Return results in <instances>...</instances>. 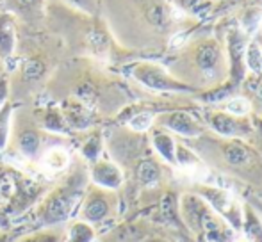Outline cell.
<instances>
[{"label":"cell","instance_id":"obj_1","mask_svg":"<svg viewBox=\"0 0 262 242\" xmlns=\"http://www.w3.org/2000/svg\"><path fill=\"white\" fill-rule=\"evenodd\" d=\"M90 185V175L84 167H75L70 171L54 189H50L41 198L36 208V221L41 228L62 226L73 217L82 196Z\"/></svg>","mask_w":262,"mask_h":242},{"label":"cell","instance_id":"obj_2","mask_svg":"<svg viewBox=\"0 0 262 242\" xmlns=\"http://www.w3.org/2000/svg\"><path fill=\"white\" fill-rule=\"evenodd\" d=\"M9 144L14 146L18 155L25 160L38 162L45 153V132L36 125V121L25 118V114L18 112L13 114V127H11ZM50 148V146H49Z\"/></svg>","mask_w":262,"mask_h":242},{"label":"cell","instance_id":"obj_3","mask_svg":"<svg viewBox=\"0 0 262 242\" xmlns=\"http://www.w3.org/2000/svg\"><path fill=\"white\" fill-rule=\"evenodd\" d=\"M118 198L113 190L102 189L90 183L79 205V219L91 226L109 221L116 212Z\"/></svg>","mask_w":262,"mask_h":242},{"label":"cell","instance_id":"obj_4","mask_svg":"<svg viewBox=\"0 0 262 242\" xmlns=\"http://www.w3.org/2000/svg\"><path fill=\"white\" fill-rule=\"evenodd\" d=\"M196 194L209 205L210 210L216 215H220L232 230L241 228L243 208L230 190L216 185H200Z\"/></svg>","mask_w":262,"mask_h":242},{"label":"cell","instance_id":"obj_5","mask_svg":"<svg viewBox=\"0 0 262 242\" xmlns=\"http://www.w3.org/2000/svg\"><path fill=\"white\" fill-rule=\"evenodd\" d=\"M130 75L141 86L148 87L152 91H159V93H180V91L187 93V91H191V87L187 84L175 79L168 69L162 68L157 62H136L130 69Z\"/></svg>","mask_w":262,"mask_h":242},{"label":"cell","instance_id":"obj_6","mask_svg":"<svg viewBox=\"0 0 262 242\" xmlns=\"http://www.w3.org/2000/svg\"><path fill=\"white\" fill-rule=\"evenodd\" d=\"M88 175H90V183L102 187V189L113 190V192H116L125 182L123 170L116 162L109 159H102V157L95 160L93 164H90Z\"/></svg>","mask_w":262,"mask_h":242},{"label":"cell","instance_id":"obj_7","mask_svg":"<svg viewBox=\"0 0 262 242\" xmlns=\"http://www.w3.org/2000/svg\"><path fill=\"white\" fill-rule=\"evenodd\" d=\"M157 127L180 135V137H198L204 134V125L186 111H173L157 118Z\"/></svg>","mask_w":262,"mask_h":242},{"label":"cell","instance_id":"obj_8","mask_svg":"<svg viewBox=\"0 0 262 242\" xmlns=\"http://www.w3.org/2000/svg\"><path fill=\"white\" fill-rule=\"evenodd\" d=\"M193 59L196 68L202 71L205 79H214L217 77L223 62V52L216 39H204L196 45L193 52Z\"/></svg>","mask_w":262,"mask_h":242},{"label":"cell","instance_id":"obj_9","mask_svg":"<svg viewBox=\"0 0 262 242\" xmlns=\"http://www.w3.org/2000/svg\"><path fill=\"white\" fill-rule=\"evenodd\" d=\"M209 123L212 130H216L220 135L228 139H239L252 130L250 123L245 118L232 116L228 112H212L209 116Z\"/></svg>","mask_w":262,"mask_h":242},{"label":"cell","instance_id":"obj_10","mask_svg":"<svg viewBox=\"0 0 262 242\" xmlns=\"http://www.w3.org/2000/svg\"><path fill=\"white\" fill-rule=\"evenodd\" d=\"M221 157L228 166L241 170V167H250L257 162V153L250 148L241 139H228L221 144Z\"/></svg>","mask_w":262,"mask_h":242},{"label":"cell","instance_id":"obj_11","mask_svg":"<svg viewBox=\"0 0 262 242\" xmlns=\"http://www.w3.org/2000/svg\"><path fill=\"white\" fill-rule=\"evenodd\" d=\"M16 50V16L0 13V62L9 61Z\"/></svg>","mask_w":262,"mask_h":242},{"label":"cell","instance_id":"obj_12","mask_svg":"<svg viewBox=\"0 0 262 242\" xmlns=\"http://www.w3.org/2000/svg\"><path fill=\"white\" fill-rule=\"evenodd\" d=\"M152 146L154 150L159 153L164 162L171 164V166H177V160H175V152H177V142L173 139V135L169 134L168 130L161 127L152 128Z\"/></svg>","mask_w":262,"mask_h":242},{"label":"cell","instance_id":"obj_13","mask_svg":"<svg viewBox=\"0 0 262 242\" xmlns=\"http://www.w3.org/2000/svg\"><path fill=\"white\" fill-rule=\"evenodd\" d=\"M62 118H64L68 128H75V130H84L90 127V109L79 100H70L68 104H64V109L61 111Z\"/></svg>","mask_w":262,"mask_h":242},{"label":"cell","instance_id":"obj_14","mask_svg":"<svg viewBox=\"0 0 262 242\" xmlns=\"http://www.w3.org/2000/svg\"><path fill=\"white\" fill-rule=\"evenodd\" d=\"M39 162H41L43 170L49 171V173H61V171L68 170L70 153L62 146H50V148L45 150Z\"/></svg>","mask_w":262,"mask_h":242},{"label":"cell","instance_id":"obj_15","mask_svg":"<svg viewBox=\"0 0 262 242\" xmlns=\"http://www.w3.org/2000/svg\"><path fill=\"white\" fill-rule=\"evenodd\" d=\"M243 237L248 242H262V219L252 207L243 208Z\"/></svg>","mask_w":262,"mask_h":242},{"label":"cell","instance_id":"obj_16","mask_svg":"<svg viewBox=\"0 0 262 242\" xmlns=\"http://www.w3.org/2000/svg\"><path fill=\"white\" fill-rule=\"evenodd\" d=\"M45 0H0L6 13H11L13 16H25L31 18L34 14L41 13V7Z\"/></svg>","mask_w":262,"mask_h":242},{"label":"cell","instance_id":"obj_17","mask_svg":"<svg viewBox=\"0 0 262 242\" xmlns=\"http://www.w3.org/2000/svg\"><path fill=\"white\" fill-rule=\"evenodd\" d=\"M14 242H66V230H62L61 226L39 228L36 232L18 237Z\"/></svg>","mask_w":262,"mask_h":242},{"label":"cell","instance_id":"obj_18","mask_svg":"<svg viewBox=\"0 0 262 242\" xmlns=\"http://www.w3.org/2000/svg\"><path fill=\"white\" fill-rule=\"evenodd\" d=\"M95 239H97L95 226L88 225L80 219L70 223V226L66 228V242H95Z\"/></svg>","mask_w":262,"mask_h":242},{"label":"cell","instance_id":"obj_19","mask_svg":"<svg viewBox=\"0 0 262 242\" xmlns=\"http://www.w3.org/2000/svg\"><path fill=\"white\" fill-rule=\"evenodd\" d=\"M145 16H146V20L157 29L166 27V25L169 23V20H171L168 4L161 2V0H152L150 4H146Z\"/></svg>","mask_w":262,"mask_h":242},{"label":"cell","instance_id":"obj_20","mask_svg":"<svg viewBox=\"0 0 262 242\" xmlns=\"http://www.w3.org/2000/svg\"><path fill=\"white\" fill-rule=\"evenodd\" d=\"M136 178L143 185H154L161 178V167L154 159H145L136 167Z\"/></svg>","mask_w":262,"mask_h":242},{"label":"cell","instance_id":"obj_21","mask_svg":"<svg viewBox=\"0 0 262 242\" xmlns=\"http://www.w3.org/2000/svg\"><path fill=\"white\" fill-rule=\"evenodd\" d=\"M13 114H14L13 104L7 102V104L0 109V153L6 152L7 146H9L11 127H13Z\"/></svg>","mask_w":262,"mask_h":242},{"label":"cell","instance_id":"obj_22","mask_svg":"<svg viewBox=\"0 0 262 242\" xmlns=\"http://www.w3.org/2000/svg\"><path fill=\"white\" fill-rule=\"evenodd\" d=\"M100 153H102V135L100 134L88 135L86 142L82 144V157L90 164H93L95 160L100 159Z\"/></svg>","mask_w":262,"mask_h":242},{"label":"cell","instance_id":"obj_23","mask_svg":"<svg viewBox=\"0 0 262 242\" xmlns=\"http://www.w3.org/2000/svg\"><path fill=\"white\" fill-rule=\"evenodd\" d=\"M156 125V116L148 111H143V112H138L134 114L130 119H128V128L138 134H143V132H148L150 128Z\"/></svg>","mask_w":262,"mask_h":242},{"label":"cell","instance_id":"obj_24","mask_svg":"<svg viewBox=\"0 0 262 242\" xmlns=\"http://www.w3.org/2000/svg\"><path fill=\"white\" fill-rule=\"evenodd\" d=\"M175 160H177V166L180 167H186V170H191V167H196L200 166V159L196 157V153L193 152L191 148L184 144H177V152H175Z\"/></svg>","mask_w":262,"mask_h":242},{"label":"cell","instance_id":"obj_25","mask_svg":"<svg viewBox=\"0 0 262 242\" xmlns=\"http://www.w3.org/2000/svg\"><path fill=\"white\" fill-rule=\"evenodd\" d=\"M43 128H47L49 132H61L62 134L68 130V125H66L59 109H49L45 112V118H43Z\"/></svg>","mask_w":262,"mask_h":242},{"label":"cell","instance_id":"obj_26","mask_svg":"<svg viewBox=\"0 0 262 242\" xmlns=\"http://www.w3.org/2000/svg\"><path fill=\"white\" fill-rule=\"evenodd\" d=\"M246 64L252 71L260 73L262 71V50L257 41H252L246 49Z\"/></svg>","mask_w":262,"mask_h":242},{"label":"cell","instance_id":"obj_27","mask_svg":"<svg viewBox=\"0 0 262 242\" xmlns=\"http://www.w3.org/2000/svg\"><path fill=\"white\" fill-rule=\"evenodd\" d=\"M250 109L252 107H250V102L246 98H232L225 105V112H228L232 116H239V118H245L250 112Z\"/></svg>","mask_w":262,"mask_h":242},{"label":"cell","instance_id":"obj_28","mask_svg":"<svg viewBox=\"0 0 262 242\" xmlns=\"http://www.w3.org/2000/svg\"><path fill=\"white\" fill-rule=\"evenodd\" d=\"M62 2L86 14H97L100 9V0H62Z\"/></svg>","mask_w":262,"mask_h":242},{"label":"cell","instance_id":"obj_29","mask_svg":"<svg viewBox=\"0 0 262 242\" xmlns=\"http://www.w3.org/2000/svg\"><path fill=\"white\" fill-rule=\"evenodd\" d=\"M43 69L45 68H43L41 62L29 61V62H25V66H24V75L27 77V79H38V77H41Z\"/></svg>","mask_w":262,"mask_h":242},{"label":"cell","instance_id":"obj_30","mask_svg":"<svg viewBox=\"0 0 262 242\" xmlns=\"http://www.w3.org/2000/svg\"><path fill=\"white\" fill-rule=\"evenodd\" d=\"M173 2H175L179 7H182L184 11H191V13H194V11H196L198 7L204 6L207 0H173Z\"/></svg>","mask_w":262,"mask_h":242},{"label":"cell","instance_id":"obj_31","mask_svg":"<svg viewBox=\"0 0 262 242\" xmlns=\"http://www.w3.org/2000/svg\"><path fill=\"white\" fill-rule=\"evenodd\" d=\"M9 102V79L0 77V109Z\"/></svg>","mask_w":262,"mask_h":242},{"label":"cell","instance_id":"obj_32","mask_svg":"<svg viewBox=\"0 0 262 242\" xmlns=\"http://www.w3.org/2000/svg\"><path fill=\"white\" fill-rule=\"evenodd\" d=\"M0 242H11L9 233H7L6 230H0Z\"/></svg>","mask_w":262,"mask_h":242},{"label":"cell","instance_id":"obj_33","mask_svg":"<svg viewBox=\"0 0 262 242\" xmlns=\"http://www.w3.org/2000/svg\"><path fill=\"white\" fill-rule=\"evenodd\" d=\"M232 242H248V240H246L245 237H237V239H235V240H232Z\"/></svg>","mask_w":262,"mask_h":242},{"label":"cell","instance_id":"obj_34","mask_svg":"<svg viewBox=\"0 0 262 242\" xmlns=\"http://www.w3.org/2000/svg\"><path fill=\"white\" fill-rule=\"evenodd\" d=\"M4 225H6V223H4V219H0V230H4Z\"/></svg>","mask_w":262,"mask_h":242},{"label":"cell","instance_id":"obj_35","mask_svg":"<svg viewBox=\"0 0 262 242\" xmlns=\"http://www.w3.org/2000/svg\"><path fill=\"white\" fill-rule=\"evenodd\" d=\"M2 182H4V180H2V177H0V190H2Z\"/></svg>","mask_w":262,"mask_h":242},{"label":"cell","instance_id":"obj_36","mask_svg":"<svg viewBox=\"0 0 262 242\" xmlns=\"http://www.w3.org/2000/svg\"><path fill=\"white\" fill-rule=\"evenodd\" d=\"M154 242H157V240H154Z\"/></svg>","mask_w":262,"mask_h":242},{"label":"cell","instance_id":"obj_37","mask_svg":"<svg viewBox=\"0 0 262 242\" xmlns=\"http://www.w3.org/2000/svg\"><path fill=\"white\" fill-rule=\"evenodd\" d=\"M0 77H2V75H0Z\"/></svg>","mask_w":262,"mask_h":242}]
</instances>
